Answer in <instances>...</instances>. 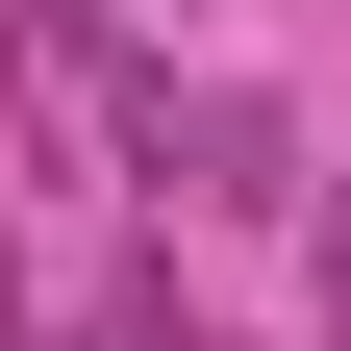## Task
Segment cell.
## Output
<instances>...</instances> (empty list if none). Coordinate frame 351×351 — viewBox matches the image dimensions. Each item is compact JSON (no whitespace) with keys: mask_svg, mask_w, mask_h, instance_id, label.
<instances>
[{"mask_svg":"<svg viewBox=\"0 0 351 351\" xmlns=\"http://www.w3.org/2000/svg\"><path fill=\"white\" fill-rule=\"evenodd\" d=\"M151 176H176V201H301V125H276V101H176V75H151Z\"/></svg>","mask_w":351,"mask_h":351,"instance_id":"cell-1","label":"cell"},{"mask_svg":"<svg viewBox=\"0 0 351 351\" xmlns=\"http://www.w3.org/2000/svg\"><path fill=\"white\" fill-rule=\"evenodd\" d=\"M326 326H351V226H326Z\"/></svg>","mask_w":351,"mask_h":351,"instance_id":"cell-2","label":"cell"}]
</instances>
